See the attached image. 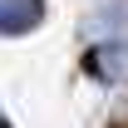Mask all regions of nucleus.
<instances>
[{
  "instance_id": "f257e3e1",
  "label": "nucleus",
  "mask_w": 128,
  "mask_h": 128,
  "mask_svg": "<svg viewBox=\"0 0 128 128\" xmlns=\"http://www.w3.org/2000/svg\"><path fill=\"white\" fill-rule=\"evenodd\" d=\"M44 15L40 0H0V34H30Z\"/></svg>"
},
{
  "instance_id": "7ed1b4c3",
  "label": "nucleus",
  "mask_w": 128,
  "mask_h": 128,
  "mask_svg": "<svg viewBox=\"0 0 128 128\" xmlns=\"http://www.w3.org/2000/svg\"><path fill=\"white\" fill-rule=\"evenodd\" d=\"M0 128H10V123H5V118H0Z\"/></svg>"
},
{
  "instance_id": "f03ea898",
  "label": "nucleus",
  "mask_w": 128,
  "mask_h": 128,
  "mask_svg": "<svg viewBox=\"0 0 128 128\" xmlns=\"http://www.w3.org/2000/svg\"><path fill=\"white\" fill-rule=\"evenodd\" d=\"M89 69H94L98 79H118L128 69V44H118V40H113V44H98L94 54H89Z\"/></svg>"
}]
</instances>
